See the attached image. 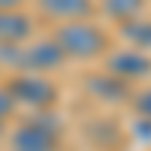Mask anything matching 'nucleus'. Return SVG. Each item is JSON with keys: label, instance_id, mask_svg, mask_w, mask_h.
<instances>
[{"label": "nucleus", "instance_id": "1", "mask_svg": "<svg viewBox=\"0 0 151 151\" xmlns=\"http://www.w3.org/2000/svg\"><path fill=\"white\" fill-rule=\"evenodd\" d=\"M55 42L60 45V52L67 58H79V60H91L97 55L106 52V33L91 21H70L55 33Z\"/></svg>", "mask_w": 151, "mask_h": 151}, {"label": "nucleus", "instance_id": "2", "mask_svg": "<svg viewBox=\"0 0 151 151\" xmlns=\"http://www.w3.org/2000/svg\"><path fill=\"white\" fill-rule=\"evenodd\" d=\"M0 60H12V67H21L27 73H48V70H58L60 64L67 60V55L60 52V45L55 40H40L27 48L21 45H3L0 48Z\"/></svg>", "mask_w": 151, "mask_h": 151}, {"label": "nucleus", "instance_id": "3", "mask_svg": "<svg viewBox=\"0 0 151 151\" xmlns=\"http://www.w3.org/2000/svg\"><path fill=\"white\" fill-rule=\"evenodd\" d=\"M60 136V124L55 112H36L12 133V151H55Z\"/></svg>", "mask_w": 151, "mask_h": 151}, {"label": "nucleus", "instance_id": "4", "mask_svg": "<svg viewBox=\"0 0 151 151\" xmlns=\"http://www.w3.org/2000/svg\"><path fill=\"white\" fill-rule=\"evenodd\" d=\"M6 91L12 94L15 106H27L36 112H48L58 103V85L48 82L45 76H36V73H24V76L9 79Z\"/></svg>", "mask_w": 151, "mask_h": 151}, {"label": "nucleus", "instance_id": "5", "mask_svg": "<svg viewBox=\"0 0 151 151\" xmlns=\"http://www.w3.org/2000/svg\"><path fill=\"white\" fill-rule=\"evenodd\" d=\"M109 73L118 76L121 82L145 79V76H151V58L145 52H136V48H130V52H118V55L109 58Z\"/></svg>", "mask_w": 151, "mask_h": 151}, {"label": "nucleus", "instance_id": "6", "mask_svg": "<svg viewBox=\"0 0 151 151\" xmlns=\"http://www.w3.org/2000/svg\"><path fill=\"white\" fill-rule=\"evenodd\" d=\"M33 21L18 9L0 12V45H21L24 40H30Z\"/></svg>", "mask_w": 151, "mask_h": 151}, {"label": "nucleus", "instance_id": "7", "mask_svg": "<svg viewBox=\"0 0 151 151\" xmlns=\"http://www.w3.org/2000/svg\"><path fill=\"white\" fill-rule=\"evenodd\" d=\"M40 9L60 21H85L94 12V0H40Z\"/></svg>", "mask_w": 151, "mask_h": 151}, {"label": "nucleus", "instance_id": "8", "mask_svg": "<svg viewBox=\"0 0 151 151\" xmlns=\"http://www.w3.org/2000/svg\"><path fill=\"white\" fill-rule=\"evenodd\" d=\"M85 85H88V91H91L94 97L106 100V103H124V100H130V88H127V82H121L118 76H112V73L91 76Z\"/></svg>", "mask_w": 151, "mask_h": 151}, {"label": "nucleus", "instance_id": "9", "mask_svg": "<svg viewBox=\"0 0 151 151\" xmlns=\"http://www.w3.org/2000/svg\"><path fill=\"white\" fill-rule=\"evenodd\" d=\"M142 9H145V0H103V12L124 24L142 18Z\"/></svg>", "mask_w": 151, "mask_h": 151}, {"label": "nucleus", "instance_id": "10", "mask_svg": "<svg viewBox=\"0 0 151 151\" xmlns=\"http://www.w3.org/2000/svg\"><path fill=\"white\" fill-rule=\"evenodd\" d=\"M121 33L136 45V52H139V48H151V21H145V18L127 21V24L121 27Z\"/></svg>", "mask_w": 151, "mask_h": 151}, {"label": "nucleus", "instance_id": "11", "mask_svg": "<svg viewBox=\"0 0 151 151\" xmlns=\"http://www.w3.org/2000/svg\"><path fill=\"white\" fill-rule=\"evenodd\" d=\"M15 100H12V94L6 91V85H0V121H6L12 112H15Z\"/></svg>", "mask_w": 151, "mask_h": 151}, {"label": "nucleus", "instance_id": "12", "mask_svg": "<svg viewBox=\"0 0 151 151\" xmlns=\"http://www.w3.org/2000/svg\"><path fill=\"white\" fill-rule=\"evenodd\" d=\"M136 112H139V118H148L151 121V88L148 91H142V94H136Z\"/></svg>", "mask_w": 151, "mask_h": 151}, {"label": "nucleus", "instance_id": "13", "mask_svg": "<svg viewBox=\"0 0 151 151\" xmlns=\"http://www.w3.org/2000/svg\"><path fill=\"white\" fill-rule=\"evenodd\" d=\"M136 139L151 142V121L148 118H136Z\"/></svg>", "mask_w": 151, "mask_h": 151}, {"label": "nucleus", "instance_id": "14", "mask_svg": "<svg viewBox=\"0 0 151 151\" xmlns=\"http://www.w3.org/2000/svg\"><path fill=\"white\" fill-rule=\"evenodd\" d=\"M21 0H0V12H9V9H18Z\"/></svg>", "mask_w": 151, "mask_h": 151}]
</instances>
